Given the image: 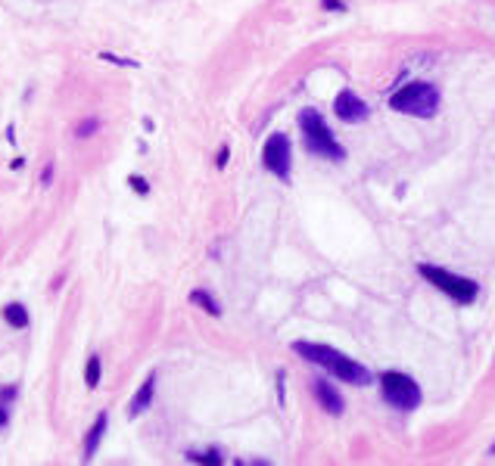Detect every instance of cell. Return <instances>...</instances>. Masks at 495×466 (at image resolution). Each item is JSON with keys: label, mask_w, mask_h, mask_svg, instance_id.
<instances>
[{"label": "cell", "mask_w": 495, "mask_h": 466, "mask_svg": "<svg viewBox=\"0 0 495 466\" xmlns=\"http://www.w3.org/2000/svg\"><path fill=\"white\" fill-rule=\"evenodd\" d=\"M293 351L302 354L306 360H312V364L330 370L333 376H339L343 382H352V385H371L374 382V376H371L368 367H362L358 360L346 358L343 351H337V348H330V345H318V342H293Z\"/></svg>", "instance_id": "obj_1"}, {"label": "cell", "mask_w": 495, "mask_h": 466, "mask_svg": "<svg viewBox=\"0 0 495 466\" xmlns=\"http://www.w3.org/2000/svg\"><path fill=\"white\" fill-rule=\"evenodd\" d=\"M299 128L302 137H306V149L321 159H333V162H343L346 159V149L337 143L333 130L327 128V122L318 115L315 109H302L299 112Z\"/></svg>", "instance_id": "obj_2"}, {"label": "cell", "mask_w": 495, "mask_h": 466, "mask_svg": "<svg viewBox=\"0 0 495 466\" xmlns=\"http://www.w3.org/2000/svg\"><path fill=\"white\" fill-rule=\"evenodd\" d=\"M389 106L395 112H405V115H418V118H430L439 109V90L427 81H411V84L399 87V90L389 97Z\"/></svg>", "instance_id": "obj_3"}, {"label": "cell", "mask_w": 495, "mask_h": 466, "mask_svg": "<svg viewBox=\"0 0 495 466\" xmlns=\"http://www.w3.org/2000/svg\"><path fill=\"white\" fill-rule=\"evenodd\" d=\"M418 273L427 280V283H433L439 292H445V295H451L455 302L461 304H470L476 298V283L467 277H458V273L445 271V267H436V264H418Z\"/></svg>", "instance_id": "obj_4"}, {"label": "cell", "mask_w": 495, "mask_h": 466, "mask_svg": "<svg viewBox=\"0 0 495 466\" xmlns=\"http://www.w3.org/2000/svg\"><path fill=\"white\" fill-rule=\"evenodd\" d=\"M380 391H383V398H386V404H393V407H399V410H414L420 404L418 382H414L411 376H405V373H399V370L383 373Z\"/></svg>", "instance_id": "obj_5"}, {"label": "cell", "mask_w": 495, "mask_h": 466, "mask_svg": "<svg viewBox=\"0 0 495 466\" xmlns=\"http://www.w3.org/2000/svg\"><path fill=\"white\" fill-rule=\"evenodd\" d=\"M290 140L287 134H271L268 140H265V149H262V162L265 168H268L271 174H277L281 180H290Z\"/></svg>", "instance_id": "obj_6"}, {"label": "cell", "mask_w": 495, "mask_h": 466, "mask_svg": "<svg viewBox=\"0 0 495 466\" xmlns=\"http://www.w3.org/2000/svg\"><path fill=\"white\" fill-rule=\"evenodd\" d=\"M333 112H337V118L346 124H362V122H368V115H371L368 103L352 90H339V97L333 99Z\"/></svg>", "instance_id": "obj_7"}, {"label": "cell", "mask_w": 495, "mask_h": 466, "mask_svg": "<svg viewBox=\"0 0 495 466\" xmlns=\"http://www.w3.org/2000/svg\"><path fill=\"white\" fill-rule=\"evenodd\" d=\"M312 391H315V398H318V404L327 410V414H333V416H339L343 414V395H339L337 389H333L327 379H315L312 382Z\"/></svg>", "instance_id": "obj_8"}, {"label": "cell", "mask_w": 495, "mask_h": 466, "mask_svg": "<svg viewBox=\"0 0 495 466\" xmlns=\"http://www.w3.org/2000/svg\"><path fill=\"white\" fill-rule=\"evenodd\" d=\"M153 391H156V373H150V376L140 382V389L134 391L131 404H128V416H131V420H138V416L153 404Z\"/></svg>", "instance_id": "obj_9"}, {"label": "cell", "mask_w": 495, "mask_h": 466, "mask_svg": "<svg viewBox=\"0 0 495 466\" xmlns=\"http://www.w3.org/2000/svg\"><path fill=\"white\" fill-rule=\"evenodd\" d=\"M106 426H109V416L106 414H100L97 416V423L91 426V432H88V438H84V463H91V460L97 457V447H100V441H103V432H106Z\"/></svg>", "instance_id": "obj_10"}, {"label": "cell", "mask_w": 495, "mask_h": 466, "mask_svg": "<svg viewBox=\"0 0 495 466\" xmlns=\"http://www.w3.org/2000/svg\"><path fill=\"white\" fill-rule=\"evenodd\" d=\"M3 320H7L13 329H26V327H28V311H26V304L10 302L7 308H3Z\"/></svg>", "instance_id": "obj_11"}, {"label": "cell", "mask_w": 495, "mask_h": 466, "mask_svg": "<svg viewBox=\"0 0 495 466\" xmlns=\"http://www.w3.org/2000/svg\"><path fill=\"white\" fill-rule=\"evenodd\" d=\"M190 302H194L196 308H203L206 314H212V317H218V314H221V304L215 302V298L209 295L206 289H194V292H190Z\"/></svg>", "instance_id": "obj_12"}, {"label": "cell", "mask_w": 495, "mask_h": 466, "mask_svg": "<svg viewBox=\"0 0 495 466\" xmlns=\"http://www.w3.org/2000/svg\"><path fill=\"white\" fill-rule=\"evenodd\" d=\"M84 385H88V389H97V385H100V358H97V354L88 358V367H84Z\"/></svg>", "instance_id": "obj_13"}, {"label": "cell", "mask_w": 495, "mask_h": 466, "mask_svg": "<svg viewBox=\"0 0 495 466\" xmlns=\"http://www.w3.org/2000/svg\"><path fill=\"white\" fill-rule=\"evenodd\" d=\"M97 130H100V118H84V122L75 128V137L78 140H88V137H94Z\"/></svg>", "instance_id": "obj_14"}, {"label": "cell", "mask_w": 495, "mask_h": 466, "mask_svg": "<svg viewBox=\"0 0 495 466\" xmlns=\"http://www.w3.org/2000/svg\"><path fill=\"white\" fill-rule=\"evenodd\" d=\"M187 460H194V463H221L218 451H206V454H200V451H187Z\"/></svg>", "instance_id": "obj_15"}, {"label": "cell", "mask_w": 495, "mask_h": 466, "mask_svg": "<svg viewBox=\"0 0 495 466\" xmlns=\"http://www.w3.org/2000/svg\"><path fill=\"white\" fill-rule=\"evenodd\" d=\"M128 184H131V190L138 193V196H147V193H150V184H147L140 174H131V177H128Z\"/></svg>", "instance_id": "obj_16"}, {"label": "cell", "mask_w": 495, "mask_h": 466, "mask_svg": "<svg viewBox=\"0 0 495 466\" xmlns=\"http://www.w3.org/2000/svg\"><path fill=\"white\" fill-rule=\"evenodd\" d=\"M100 59L113 62V66H131V68H138V59H125V56H115V53H100Z\"/></svg>", "instance_id": "obj_17"}, {"label": "cell", "mask_w": 495, "mask_h": 466, "mask_svg": "<svg viewBox=\"0 0 495 466\" xmlns=\"http://www.w3.org/2000/svg\"><path fill=\"white\" fill-rule=\"evenodd\" d=\"M321 3H324V10L330 6L333 12H343V10H346V3H343V0H321Z\"/></svg>", "instance_id": "obj_18"}, {"label": "cell", "mask_w": 495, "mask_h": 466, "mask_svg": "<svg viewBox=\"0 0 495 466\" xmlns=\"http://www.w3.org/2000/svg\"><path fill=\"white\" fill-rule=\"evenodd\" d=\"M50 180H53V165H47L44 171H41V184H44V186H50Z\"/></svg>", "instance_id": "obj_19"}, {"label": "cell", "mask_w": 495, "mask_h": 466, "mask_svg": "<svg viewBox=\"0 0 495 466\" xmlns=\"http://www.w3.org/2000/svg\"><path fill=\"white\" fill-rule=\"evenodd\" d=\"M227 155H231V153H227V146H221V149H218V159H215V165L225 168V165H227Z\"/></svg>", "instance_id": "obj_20"}, {"label": "cell", "mask_w": 495, "mask_h": 466, "mask_svg": "<svg viewBox=\"0 0 495 466\" xmlns=\"http://www.w3.org/2000/svg\"><path fill=\"white\" fill-rule=\"evenodd\" d=\"M7 423H10V414H7V407L0 404V426H7Z\"/></svg>", "instance_id": "obj_21"}, {"label": "cell", "mask_w": 495, "mask_h": 466, "mask_svg": "<svg viewBox=\"0 0 495 466\" xmlns=\"http://www.w3.org/2000/svg\"><path fill=\"white\" fill-rule=\"evenodd\" d=\"M7 140L16 143V128H13V124H7Z\"/></svg>", "instance_id": "obj_22"}, {"label": "cell", "mask_w": 495, "mask_h": 466, "mask_svg": "<svg viewBox=\"0 0 495 466\" xmlns=\"http://www.w3.org/2000/svg\"><path fill=\"white\" fill-rule=\"evenodd\" d=\"M10 398H16V389L10 385V389H3V401H10Z\"/></svg>", "instance_id": "obj_23"}]
</instances>
